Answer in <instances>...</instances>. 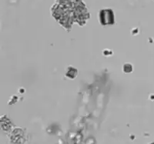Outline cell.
Listing matches in <instances>:
<instances>
[{
	"instance_id": "obj_3",
	"label": "cell",
	"mask_w": 154,
	"mask_h": 144,
	"mask_svg": "<svg viewBox=\"0 0 154 144\" xmlns=\"http://www.w3.org/2000/svg\"><path fill=\"white\" fill-rule=\"evenodd\" d=\"M152 144H154V143H152Z\"/></svg>"
},
{
	"instance_id": "obj_2",
	"label": "cell",
	"mask_w": 154,
	"mask_h": 144,
	"mask_svg": "<svg viewBox=\"0 0 154 144\" xmlns=\"http://www.w3.org/2000/svg\"><path fill=\"white\" fill-rule=\"evenodd\" d=\"M100 23L103 25L113 24V12L111 9H103L100 11Z\"/></svg>"
},
{
	"instance_id": "obj_1",
	"label": "cell",
	"mask_w": 154,
	"mask_h": 144,
	"mask_svg": "<svg viewBox=\"0 0 154 144\" xmlns=\"http://www.w3.org/2000/svg\"><path fill=\"white\" fill-rule=\"evenodd\" d=\"M52 15L68 31L72 29L73 23L82 26L90 18L82 0H56L52 7Z\"/></svg>"
}]
</instances>
